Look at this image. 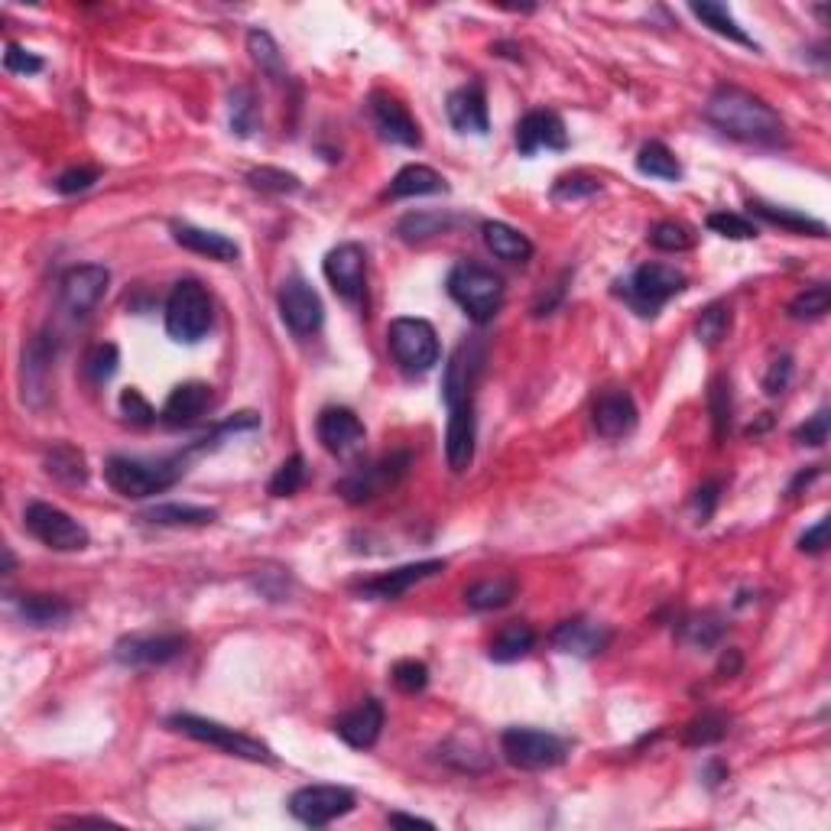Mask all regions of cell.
I'll list each match as a JSON object with an SVG mask.
<instances>
[{"label":"cell","instance_id":"6da1fadb","mask_svg":"<svg viewBox=\"0 0 831 831\" xmlns=\"http://www.w3.org/2000/svg\"><path fill=\"white\" fill-rule=\"evenodd\" d=\"M704 118L724 137L740 140V143H754V146H783L786 143L783 118L763 98H757L737 85L714 88L704 105Z\"/></svg>","mask_w":831,"mask_h":831},{"label":"cell","instance_id":"7a4b0ae2","mask_svg":"<svg viewBox=\"0 0 831 831\" xmlns=\"http://www.w3.org/2000/svg\"><path fill=\"white\" fill-rule=\"evenodd\" d=\"M185 474V458H159V461H140V458H124L115 455L105 465V481L111 484V491H118L121 497H153L169 491L179 478Z\"/></svg>","mask_w":831,"mask_h":831},{"label":"cell","instance_id":"3957f363","mask_svg":"<svg viewBox=\"0 0 831 831\" xmlns=\"http://www.w3.org/2000/svg\"><path fill=\"white\" fill-rule=\"evenodd\" d=\"M689 286V277L670 264H643L627 279H617L614 292L643 318H653L673 296Z\"/></svg>","mask_w":831,"mask_h":831},{"label":"cell","instance_id":"277c9868","mask_svg":"<svg viewBox=\"0 0 831 831\" xmlns=\"http://www.w3.org/2000/svg\"><path fill=\"white\" fill-rule=\"evenodd\" d=\"M212 296L198 279H179L166 299V335L179 345H195L212 328Z\"/></svg>","mask_w":831,"mask_h":831},{"label":"cell","instance_id":"5b68a950","mask_svg":"<svg viewBox=\"0 0 831 831\" xmlns=\"http://www.w3.org/2000/svg\"><path fill=\"white\" fill-rule=\"evenodd\" d=\"M448 296L468 312L471 322H491L504 305V279L481 264H458L448 274Z\"/></svg>","mask_w":831,"mask_h":831},{"label":"cell","instance_id":"8992f818","mask_svg":"<svg viewBox=\"0 0 831 831\" xmlns=\"http://www.w3.org/2000/svg\"><path fill=\"white\" fill-rule=\"evenodd\" d=\"M169 727L198 740V744H212L231 757H241V760H251V763H277L274 750L257 740V737H248L228 724H218V721H208V718H198V714H172L169 718Z\"/></svg>","mask_w":831,"mask_h":831},{"label":"cell","instance_id":"52a82bcc","mask_svg":"<svg viewBox=\"0 0 831 831\" xmlns=\"http://www.w3.org/2000/svg\"><path fill=\"white\" fill-rule=\"evenodd\" d=\"M501 754L507 757L510 767L527 770V773H540V770H553L565 760L568 747L562 737H555L550 731H537V727H507L501 734Z\"/></svg>","mask_w":831,"mask_h":831},{"label":"cell","instance_id":"ba28073f","mask_svg":"<svg viewBox=\"0 0 831 831\" xmlns=\"http://www.w3.org/2000/svg\"><path fill=\"white\" fill-rule=\"evenodd\" d=\"M387 345L407 374H429L438 364V335L425 318H394Z\"/></svg>","mask_w":831,"mask_h":831},{"label":"cell","instance_id":"9c48e42d","mask_svg":"<svg viewBox=\"0 0 831 831\" xmlns=\"http://www.w3.org/2000/svg\"><path fill=\"white\" fill-rule=\"evenodd\" d=\"M413 465V455L410 451H390L384 458H377L374 465H364L358 471H351L345 481H338V494L348 501V504H368L381 494H387L390 487H397L407 471Z\"/></svg>","mask_w":831,"mask_h":831},{"label":"cell","instance_id":"30bf717a","mask_svg":"<svg viewBox=\"0 0 831 831\" xmlns=\"http://www.w3.org/2000/svg\"><path fill=\"white\" fill-rule=\"evenodd\" d=\"M23 520H26V530H29L43 546H49V550H56V553H82V550L92 543L88 530H85L75 517H69L65 510H59V507H52V504H43V501L29 504Z\"/></svg>","mask_w":831,"mask_h":831},{"label":"cell","instance_id":"8fae6325","mask_svg":"<svg viewBox=\"0 0 831 831\" xmlns=\"http://www.w3.org/2000/svg\"><path fill=\"white\" fill-rule=\"evenodd\" d=\"M354 809V793L345 786H302L289 796V812L309 829H325Z\"/></svg>","mask_w":831,"mask_h":831},{"label":"cell","instance_id":"7c38bea8","mask_svg":"<svg viewBox=\"0 0 831 831\" xmlns=\"http://www.w3.org/2000/svg\"><path fill=\"white\" fill-rule=\"evenodd\" d=\"M279 318L286 322V328L299 338L315 335L325 322V305L322 296L305 282V279L292 277L279 286Z\"/></svg>","mask_w":831,"mask_h":831},{"label":"cell","instance_id":"4fadbf2b","mask_svg":"<svg viewBox=\"0 0 831 831\" xmlns=\"http://www.w3.org/2000/svg\"><path fill=\"white\" fill-rule=\"evenodd\" d=\"M481 368H484V345L481 341H461L448 364H445V377H442V400L448 410L461 407V404H471V394H474V384L481 377Z\"/></svg>","mask_w":831,"mask_h":831},{"label":"cell","instance_id":"5bb4252c","mask_svg":"<svg viewBox=\"0 0 831 831\" xmlns=\"http://www.w3.org/2000/svg\"><path fill=\"white\" fill-rule=\"evenodd\" d=\"M189 647V637L182 634H134L115 643V660L121 666H166L179 660Z\"/></svg>","mask_w":831,"mask_h":831},{"label":"cell","instance_id":"9a60e30c","mask_svg":"<svg viewBox=\"0 0 831 831\" xmlns=\"http://www.w3.org/2000/svg\"><path fill=\"white\" fill-rule=\"evenodd\" d=\"M325 279L332 282V289L345 299V302H361L364 299V286H368V254L361 244L348 241L328 251L325 264Z\"/></svg>","mask_w":831,"mask_h":831},{"label":"cell","instance_id":"2e32d148","mask_svg":"<svg viewBox=\"0 0 831 831\" xmlns=\"http://www.w3.org/2000/svg\"><path fill=\"white\" fill-rule=\"evenodd\" d=\"M108 282H111L108 267H101V264H79V267L65 270V277L59 282L62 305H65L75 318H85V315L105 299Z\"/></svg>","mask_w":831,"mask_h":831},{"label":"cell","instance_id":"e0dca14e","mask_svg":"<svg viewBox=\"0 0 831 831\" xmlns=\"http://www.w3.org/2000/svg\"><path fill=\"white\" fill-rule=\"evenodd\" d=\"M315 432H318V442L325 445V451H332L338 458H354L364 448V438H368L364 422L348 407L322 410L318 422H315Z\"/></svg>","mask_w":831,"mask_h":831},{"label":"cell","instance_id":"ac0fdd59","mask_svg":"<svg viewBox=\"0 0 831 831\" xmlns=\"http://www.w3.org/2000/svg\"><path fill=\"white\" fill-rule=\"evenodd\" d=\"M445 568V558H425V562H413V565H400L394 571H384V575H374L368 581L358 585V594L361 598H371V601H397L400 594H407L413 585L438 575Z\"/></svg>","mask_w":831,"mask_h":831},{"label":"cell","instance_id":"d6986e66","mask_svg":"<svg viewBox=\"0 0 831 831\" xmlns=\"http://www.w3.org/2000/svg\"><path fill=\"white\" fill-rule=\"evenodd\" d=\"M637 404L624 387H607L591 404V422L604 438H624L637 429Z\"/></svg>","mask_w":831,"mask_h":831},{"label":"cell","instance_id":"ffe728a7","mask_svg":"<svg viewBox=\"0 0 831 831\" xmlns=\"http://www.w3.org/2000/svg\"><path fill=\"white\" fill-rule=\"evenodd\" d=\"M611 643V627L601 624V621H591V617H571V621H562L553 630V647L568 653V657H581V660H591L598 653H604Z\"/></svg>","mask_w":831,"mask_h":831},{"label":"cell","instance_id":"44dd1931","mask_svg":"<svg viewBox=\"0 0 831 831\" xmlns=\"http://www.w3.org/2000/svg\"><path fill=\"white\" fill-rule=\"evenodd\" d=\"M381 731H384V704L377 698H364L335 721V734L354 750H371L381 740Z\"/></svg>","mask_w":831,"mask_h":831},{"label":"cell","instance_id":"7402d4cb","mask_svg":"<svg viewBox=\"0 0 831 831\" xmlns=\"http://www.w3.org/2000/svg\"><path fill=\"white\" fill-rule=\"evenodd\" d=\"M568 146V134H565V124L555 111H530L520 118L517 124V149L520 156H533L540 149H565Z\"/></svg>","mask_w":831,"mask_h":831},{"label":"cell","instance_id":"603a6c76","mask_svg":"<svg viewBox=\"0 0 831 831\" xmlns=\"http://www.w3.org/2000/svg\"><path fill=\"white\" fill-rule=\"evenodd\" d=\"M448 121L458 134H478L484 137L487 128H491V118H487V95H484V85L481 82H471L458 92L448 95Z\"/></svg>","mask_w":831,"mask_h":831},{"label":"cell","instance_id":"cb8c5ba5","mask_svg":"<svg viewBox=\"0 0 831 831\" xmlns=\"http://www.w3.org/2000/svg\"><path fill=\"white\" fill-rule=\"evenodd\" d=\"M52 338H56V335L43 332V335H36V338L26 345V351H23V397H26L33 407L43 404L39 394H46V390H49V381H52V361H56V341H52Z\"/></svg>","mask_w":831,"mask_h":831},{"label":"cell","instance_id":"d4e9b609","mask_svg":"<svg viewBox=\"0 0 831 831\" xmlns=\"http://www.w3.org/2000/svg\"><path fill=\"white\" fill-rule=\"evenodd\" d=\"M371 118L377 124V131L390 143H400V146H419L422 143V134H419V124L413 121V115L407 111V105H400L397 98L377 92L371 95Z\"/></svg>","mask_w":831,"mask_h":831},{"label":"cell","instance_id":"484cf974","mask_svg":"<svg viewBox=\"0 0 831 831\" xmlns=\"http://www.w3.org/2000/svg\"><path fill=\"white\" fill-rule=\"evenodd\" d=\"M448 413L451 416H448V429H445V458H448V468L455 474H461L474 461V438H478L474 407L461 404V407H455Z\"/></svg>","mask_w":831,"mask_h":831},{"label":"cell","instance_id":"4316f807","mask_svg":"<svg viewBox=\"0 0 831 831\" xmlns=\"http://www.w3.org/2000/svg\"><path fill=\"white\" fill-rule=\"evenodd\" d=\"M212 400H215V397H212V387H208V384H202V381L179 384V387L169 394L166 407H162V422L172 425V429L192 425V422H198L202 416L208 413Z\"/></svg>","mask_w":831,"mask_h":831},{"label":"cell","instance_id":"83f0119b","mask_svg":"<svg viewBox=\"0 0 831 831\" xmlns=\"http://www.w3.org/2000/svg\"><path fill=\"white\" fill-rule=\"evenodd\" d=\"M172 238H176L179 248H185L192 254H202L208 261H234L241 254L238 244L228 234L205 231V228H195V225H172Z\"/></svg>","mask_w":831,"mask_h":831},{"label":"cell","instance_id":"f1b7e54d","mask_svg":"<svg viewBox=\"0 0 831 831\" xmlns=\"http://www.w3.org/2000/svg\"><path fill=\"white\" fill-rule=\"evenodd\" d=\"M481 234H484V248H487L497 261L527 264V261L533 257V241H530L523 231H517V228H510V225H504V221H487V225L481 228Z\"/></svg>","mask_w":831,"mask_h":831},{"label":"cell","instance_id":"f546056e","mask_svg":"<svg viewBox=\"0 0 831 831\" xmlns=\"http://www.w3.org/2000/svg\"><path fill=\"white\" fill-rule=\"evenodd\" d=\"M16 614L29 627H59L72 617V604L59 594H23L16 598Z\"/></svg>","mask_w":831,"mask_h":831},{"label":"cell","instance_id":"4dcf8cb0","mask_svg":"<svg viewBox=\"0 0 831 831\" xmlns=\"http://www.w3.org/2000/svg\"><path fill=\"white\" fill-rule=\"evenodd\" d=\"M533 647H537V630H533L530 624H523V621H510V624H504V627L497 630V637L491 640L487 657H491L494 663H517V660H523Z\"/></svg>","mask_w":831,"mask_h":831},{"label":"cell","instance_id":"1f68e13d","mask_svg":"<svg viewBox=\"0 0 831 831\" xmlns=\"http://www.w3.org/2000/svg\"><path fill=\"white\" fill-rule=\"evenodd\" d=\"M438 192H448L445 179H442L435 169L419 166V162L404 166V169L394 176L390 189H387L390 198H416V195H438Z\"/></svg>","mask_w":831,"mask_h":831},{"label":"cell","instance_id":"d6a6232c","mask_svg":"<svg viewBox=\"0 0 831 831\" xmlns=\"http://www.w3.org/2000/svg\"><path fill=\"white\" fill-rule=\"evenodd\" d=\"M757 218H763L767 225H776L790 234H812V238H829V228L803 212H793V208H776V205H767V202H750L747 205Z\"/></svg>","mask_w":831,"mask_h":831},{"label":"cell","instance_id":"836d02e7","mask_svg":"<svg viewBox=\"0 0 831 831\" xmlns=\"http://www.w3.org/2000/svg\"><path fill=\"white\" fill-rule=\"evenodd\" d=\"M514 594H517V578H510V575H494V578L474 581V585L465 591V601H468V607H474V611H497V607L510 604Z\"/></svg>","mask_w":831,"mask_h":831},{"label":"cell","instance_id":"e575fe53","mask_svg":"<svg viewBox=\"0 0 831 831\" xmlns=\"http://www.w3.org/2000/svg\"><path fill=\"white\" fill-rule=\"evenodd\" d=\"M637 169L650 179H663V182H679L683 179V162L676 159V153L660 143V140H650L640 146L637 153Z\"/></svg>","mask_w":831,"mask_h":831},{"label":"cell","instance_id":"d590c367","mask_svg":"<svg viewBox=\"0 0 831 831\" xmlns=\"http://www.w3.org/2000/svg\"><path fill=\"white\" fill-rule=\"evenodd\" d=\"M46 471H49L56 481L69 484V487H79V484L88 481L85 455H82L75 445H65V442L46 451Z\"/></svg>","mask_w":831,"mask_h":831},{"label":"cell","instance_id":"8d00e7d4","mask_svg":"<svg viewBox=\"0 0 831 831\" xmlns=\"http://www.w3.org/2000/svg\"><path fill=\"white\" fill-rule=\"evenodd\" d=\"M218 514L212 507H195V504H156L143 514V520L156 527H205Z\"/></svg>","mask_w":831,"mask_h":831},{"label":"cell","instance_id":"74e56055","mask_svg":"<svg viewBox=\"0 0 831 831\" xmlns=\"http://www.w3.org/2000/svg\"><path fill=\"white\" fill-rule=\"evenodd\" d=\"M695 16L708 26V29H714L718 36H724V39H731V43H737V46H747V49H754L757 52V43L744 33V26H737V20L731 16V10L724 7V3H692L689 7Z\"/></svg>","mask_w":831,"mask_h":831},{"label":"cell","instance_id":"f35d334b","mask_svg":"<svg viewBox=\"0 0 831 831\" xmlns=\"http://www.w3.org/2000/svg\"><path fill=\"white\" fill-rule=\"evenodd\" d=\"M721 637H724V621L718 614H695V617H686L679 627V640L695 650H711L721 643Z\"/></svg>","mask_w":831,"mask_h":831},{"label":"cell","instance_id":"ab89813d","mask_svg":"<svg viewBox=\"0 0 831 831\" xmlns=\"http://www.w3.org/2000/svg\"><path fill=\"white\" fill-rule=\"evenodd\" d=\"M724 737H727V718L721 711H701L686 724V734H683L689 747H711Z\"/></svg>","mask_w":831,"mask_h":831},{"label":"cell","instance_id":"60d3db41","mask_svg":"<svg viewBox=\"0 0 831 831\" xmlns=\"http://www.w3.org/2000/svg\"><path fill=\"white\" fill-rule=\"evenodd\" d=\"M261 124V108H257V95L251 88H234L231 92V131L238 137H251Z\"/></svg>","mask_w":831,"mask_h":831},{"label":"cell","instance_id":"b9f144b4","mask_svg":"<svg viewBox=\"0 0 831 831\" xmlns=\"http://www.w3.org/2000/svg\"><path fill=\"white\" fill-rule=\"evenodd\" d=\"M727 332H731V309L721 305V302L708 305V309L695 318V338H698L704 348L721 345V341L727 338Z\"/></svg>","mask_w":831,"mask_h":831},{"label":"cell","instance_id":"7bdbcfd3","mask_svg":"<svg viewBox=\"0 0 831 831\" xmlns=\"http://www.w3.org/2000/svg\"><path fill=\"white\" fill-rule=\"evenodd\" d=\"M647 241L663 254H683V251H692L695 234L692 228H686L683 221H660V225L650 228Z\"/></svg>","mask_w":831,"mask_h":831},{"label":"cell","instance_id":"ee69618b","mask_svg":"<svg viewBox=\"0 0 831 831\" xmlns=\"http://www.w3.org/2000/svg\"><path fill=\"white\" fill-rule=\"evenodd\" d=\"M829 309H831L829 282H816V286H809L806 292H799V296L790 302V315H793L796 322H816V318H822Z\"/></svg>","mask_w":831,"mask_h":831},{"label":"cell","instance_id":"f6af8a7d","mask_svg":"<svg viewBox=\"0 0 831 831\" xmlns=\"http://www.w3.org/2000/svg\"><path fill=\"white\" fill-rule=\"evenodd\" d=\"M248 52H251V59L261 65V72H267L270 79H282V56H279V46L274 43L270 33L251 29V33H248Z\"/></svg>","mask_w":831,"mask_h":831},{"label":"cell","instance_id":"bcb514c9","mask_svg":"<svg viewBox=\"0 0 831 831\" xmlns=\"http://www.w3.org/2000/svg\"><path fill=\"white\" fill-rule=\"evenodd\" d=\"M601 182L598 179H591V176H581V172H575V176H562V179H555L553 182V202L558 205H571V202H585V198H594V195H601Z\"/></svg>","mask_w":831,"mask_h":831},{"label":"cell","instance_id":"7dc6e473","mask_svg":"<svg viewBox=\"0 0 831 831\" xmlns=\"http://www.w3.org/2000/svg\"><path fill=\"white\" fill-rule=\"evenodd\" d=\"M451 228V218L448 215H435V212H419V215H407L400 221V238L404 241H425V238H435V234H445Z\"/></svg>","mask_w":831,"mask_h":831},{"label":"cell","instance_id":"c3c4849f","mask_svg":"<svg viewBox=\"0 0 831 831\" xmlns=\"http://www.w3.org/2000/svg\"><path fill=\"white\" fill-rule=\"evenodd\" d=\"M118 364H121V351H118V345H98V348H92L88 351V358H85V377L92 381V384H108L115 374H118Z\"/></svg>","mask_w":831,"mask_h":831},{"label":"cell","instance_id":"681fc988","mask_svg":"<svg viewBox=\"0 0 831 831\" xmlns=\"http://www.w3.org/2000/svg\"><path fill=\"white\" fill-rule=\"evenodd\" d=\"M708 410L714 422V438L721 442L731 429V381L727 377H714L711 390H708Z\"/></svg>","mask_w":831,"mask_h":831},{"label":"cell","instance_id":"f907efd6","mask_svg":"<svg viewBox=\"0 0 831 831\" xmlns=\"http://www.w3.org/2000/svg\"><path fill=\"white\" fill-rule=\"evenodd\" d=\"M302 481H305V461H302V455H289L270 478V494L274 497H292L302 487Z\"/></svg>","mask_w":831,"mask_h":831},{"label":"cell","instance_id":"816d5d0a","mask_svg":"<svg viewBox=\"0 0 831 831\" xmlns=\"http://www.w3.org/2000/svg\"><path fill=\"white\" fill-rule=\"evenodd\" d=\"M708 228L721 238H731V241H750L757 238V225L747 221L744 215H734V212H711L708 215Z\"/></svg>","mask_w":831,"mask_h":831},{"label":"cell","instance_id":"f5cc1de1","mask_svg":"<svg viewBox=\"0 0 831 831\" xmlns=\"http://www.w3.org/2000/svg\"><path fill=\"white\" fill-rule=\"evenodd\" d=\"M248 182L261 192H277V195H286V192H299V179L292 172H282V169H270V166H261L254 172H248Z\"/></svg>","mask_w":831,"mask_h":831},{"label":"cell","instance_id":"db71d44e","mask_svg":"<svg viewBox=\"0 0 831 831\" xmlns=\"http://www.w3.org/2000/svg\"><path fill=\"white\" fill-rule=\"evenodd\" d=\"M390 676H394V686L407 695L422 692V689L429 686V670H425V663H419V660H400V663L394 666Z\"/></svg>","mask_w":831,"mask_h":831},{"label":"cell","instance_id":"11a10c76","mask_svg":"<svg viewBox=\"0 0 831 831\" xmlns=\"http://www.w3.org/2000/svg\"><path fill=\"white\" fill-rule=\"evenodd\" d=\"M98 169L95 166H75V169H65L59 179H56V192L62 195H79V192H88L95 182H98Z\"/></svg>","mask_w":831,"mask_h":831},{"label":"cell","instance_id":"9f6ffc18","mask_svg":"<svg viewBox=\"0 0 831 831\" xmlns=\"http://www.w3.org/2000/svg\"><path fill=\"white\" fill-rule=\"evenodd\" d=\"M3 69L13 72V75H36L43 72V59L16 43H7V52H3Z\"/></svg>","mask_w":831,"mask_h":831},{"label":"cell","instance_id":"6f0895ef","mask_svg":"<svg viewBox=\"0 0 831 831\" xmlns=\"http://www.w3.org/2000/svg\"><path fill=\"white\" fill-rule=\"evenodd\" d=\"M796 442L822 448L829 442V410H819L816 416H809L799 429H796Z\"/></svg>","mask_w":831,"mask_h":831},{"label":"cell","instance_id":"680465c9","mask_svg":"<svg viewBox=\"0 0 831 831\" xmlns=\"http://www.w3.org/2000/svg\"><path fill=\"white\" fill-rule=\"evenodd\" d=\"M121 413L128 416L131 422H137V425H149V422L156 419V410L149 407V400L140 394L137 387H128V390L121 394Z\"/></svg>","mask_w":831,"mask_h":831},{"label":"cell","instance_id":"91938a15","mask_svg":"<svg viewBox=\"0 0 831 831\" xmlns=\"http://www.w3.org/2000/svg\"><path fill=\"white\" fill-rule=\"evenodd\" d=\"M790 381H793V358H790V354H780V358L770 364L767 377H763L767 397H780V394L790 387Z\"/></svg>","mask_w":831,"mask_h":831},{"label":"cell","instance_id":"94428289","mask_svg":"<svg viewBox=\"0 0 831 831\" xmlns=\"http://www.w3.org/2000/svg\"><path fill=\"white\" fill-rule=\"evenodd\" d=\"M718 497H721V484H718V481H708V484H701V487L695 491L692 507L701 523L711 520V514H714V507H718Z\"/></svg>","mask_w":831,"mask_h":831},{"label":"cell","instance_id":"6125c7cd","mask_svg":"<svg viewBox=\"0 0 831 831\" xmlns=\"http://www.w3.org/2000/svg\"><path fill=\"white\" fill-rule=\"evenodd\" d=\"M826 546H829V520H819L812 530H806L803 533V540H799V550L803 553H826Z\"/></svg>","mask_w":831,"mask_h":831},{"label":"cell","instance_id":"be15d7a7","mask_svg":"<svg viewBox=\"0 0 831 831\" xmlns=\"http://www.w3.org/2000/svg\"><path fill=\"white\" fill-rule=\"evenodd\" d=\"M390 826H397V829H435V822H429V819H419V816H404V812H390V819H387Z\"/></svg>","mask_w":831,"mask_h":831},{"label":"cell","instance_id":"e7e4bbea","mask_svg":"<svg viewBox=\"0 0 831 831\" xmlns=\"http://www.w3.org/2000/svg\"><path fill=\"white\" fill-rule=\"evenodd\" d=\"M721 673H727V676H737V673H740V653H737V650H727V657L721 660Z\"/></svg>","mask_w":831,"mask_h":831},{"label":"cell","instance_id":"03108f58","mask_svg":"<svg viewBox=\"0 0 831 831\" xmlns=\"http://www.w3.org/2000/svg\"><path fill=\"white\" fill-rule=\"evenodd\" d=\"M75 826H111V819H92V816H79V819H72Z\"/></svg>","mask_w":831,"mask_h":831}]
</instances>
